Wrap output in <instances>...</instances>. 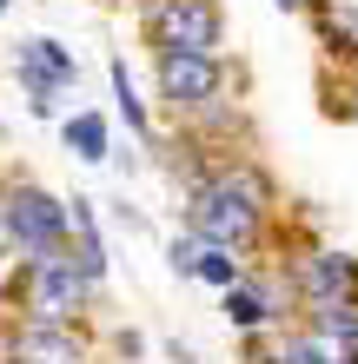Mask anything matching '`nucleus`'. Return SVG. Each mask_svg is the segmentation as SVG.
Listing matches in <instances>:
<instances>
[{
  "mask_svg": "<svg viewBox=\"0 0 358 364\" xmlns=\"http://www.w3.org/2000/svg\"><path fill=\"white\" fill-rule=\"evenodd\" d=\"M265 212H272V186L252 173V166H219V173H206V179L193 186V199H186L193 239L226 245V252H239V245L259 239Z\"/></svg>",
  "mask_w": 358,
  "mask_h": 364,
  "instance_id": "1",
  "label": "nucleus"
},
{
  "mask_svg": "<svg viewBox=\"0 0 358 364\" xmlns=\"http://www.w3.org/2000/svg\"><path fill=\"white\" fill-rule=\"evenodd\" d=\"M87 298H93V278L67 259V245L47 259H27V272H20V305H27V325L40 331H67L87 311Z\"/></svg>",
  "mask_w": 358,
  "mask_h": 364,
  "instance_id": "2",
  "label": "nucleus"
},
{
  "mask_svg": "<svg viewBox=\"0 0 358 364\" xmlns=\"http://www.w3.org/2000/svg\"><path fill=\"white\" fill-rule=\"evenodd\" d=\"M0 245L20 259H47L67 245V205L40 186H7L0 192Z\"/></svg>",
  "mask_w": 358,
  "mask_h": 364,
  "instance_id": "3",
  "label": "nucleus"
},
{
  "mask_svg": "<svg viewBox=\"0 0 358 364\" xmlns=\"http://www.w3.org/2000/svg\"><path fill=\"white\" fill-rule=\"evenodd\" d=\"M146 33L159 53H193V60H219L226 47L219 0H146Z\"/></svg>",
  "mask_w": 358,
  "mask_h": 364,
  "instance_id": "4",
  "label": "nucleus"
},
{
  "mask_svg": "<svg viewBox=\"0 0 358 364\" xmlns=\"http://www.w3.org/2000/svg\"><path fill=\"white\" fill-rule=\"evenodd\" d=\"M292 285L312 311H358V259H345V252H305Z\"/></svg>",
  "mask_w": 358,
  "mask_h": 364,
  "instance_id": "5",
  "label": "nucleus"
},
{
  "mask_svg": "<svg viewBox=\"0 0 358 364\" xmlns=\"http://www.w3.org/2000/svg\"><path fill=\"white\" fill-rule=\"evenodd\" d=\"M159 93L173 100V113H206L226 93V67L219 60H193V53H159Z\"/></svg>",
  "mask_w": 358,
  "mask_h": 364,
  "instance_id": "6",
  "label": "nucleus"
},
{
  "mask_svg": "<svg viewBox=\"0 0 358 364\" xmlns=\"http://www.w3.org/2000/svg\"><path fill=\"white\" fill-rule=\"evenodd\" d=\"M14 73H20V87L33 93V113H53V93L67 87L80 67H73V53L60 47V40H27V47L14 53Z\"/></svg>",
  "mask_w": 358,
  "mask_h": 364,
  "instance_id": "7",
  "label": "nucleus"
},
{
  "mask_svg": "<svg viewBox=\"0 0 358 364\" xmlns=\"http://www.w3.org/2000/svg\"><path fill=\"white\" fill-rule=\"evenodd\" d=\"M285 305L292 298H279V278H252V272L226 291V318H233L239 331H259V325H272V318H285Z\"/></svg>",
  "mask_w": 358,
  "mask_h": 364,
  "instance_id": "8",
  "label": "nucleus"
},
{
  "mask_svg": "<svg viewBox=\"0 0 358 364\" xmlns=\"http://www.w3.org/2000/svg\"><path fill=\"white\" fill-rule=\"evenodd\" d=\"M67 259L87 272L93 285L107 278V245H100V232H93V199H73L67 205Z\"/></svg>",
  "mask_w": 358,
  "mask_h": 364,
  "instance_id": "9",
  "label": "nucleus"
},
{
  "mask_svg": "<svg viewBox=\"0 0 358 364\" xmlns=\"http://www.w3.org/2000/svg\"><path fill=\"white\" fill-rule=\"evenodd\" d=\"M14 358H33V364H73V358H80L73 325H67V331H40V325H27V331H20V345H14Z\"/></svg>",
  "mask_w": 358,
  "mask_h": 364,
  "instance_id": "10",
  "label": "nucleus"
},
{
  "mask_svg": "<svg viewBox=\"0 0 358 364\" xmlns=\"http://www.w3.org/2000/svg\"><path fill=\"white\" fill-rule=\"evenodd\" d=\"M312 14H319L325 47L345 53V60H358V7H312Z\"/></svg>",
  "mask_w": 358,
  "mask_h": 364,
  "instance_id": "11",
  "label": "nucleus"
},
{
  "mask_svg": "<svg viewBox=\"0 0 358 364\" xmlns=\"http://www.w3.org/2000/svg\"><path fill=\"white\" fill-rule=\"evenodd\" d=\"M67 146H73V159L100 166V159H107V119H100V113H73L67 119Z\"/></svg>",
  "mask_w": 358,
  "mask_h": 364,
  "instance_id": "12",
  "label": "nucleus"
},
{
  "mask_svg": "<svg viewBox=\"0 0 358 364\" xmlns=\"http://www.w3.org/2000/svg\"><path fill=\"white\" fill-rule=\"evenodd\" d=\"M199 278H206V285H219V291H233L239 278H246V265H239L226 245H206V259H199Z\"/></svg>",
  "mask_w": 358,
  "mask_h": 364,
  "instance_id": "13",
  "label": "nucleus"
},
{
  "mask_svg": "<svg viewBox=\"0 0 358 364\" xmlns=\"http://www.w3.org/2000/svg\"><path fill=\"white\" fill-rule=\"evenodd\" d=\"M113 100H120V113H126V126L133 133H146V106H139V93H133V73H126V60H113Z\"/></svg>",
  "mask_w": 358,
  "mask_h": 364,
  "instance_id": "14",
  "label": "nucleus"
},
{
  "mask_svg": "<svg viewBox=\"0 0 358 364\" xmlns=\"http://www.w3.org/2000/svg\"><path fill=\"white\" fill-rule=\"evenodd\" d=\"M252 364H339V358L312 351V338H285L279 351H252Z\"/></svg>",
  "mask_w": 358,
  "mask_h": 364,
  "instance_id": "15",
  "label": "nucleus"
},
{
  "mask_svg": "<svg viewBox=\"0 0 358 364\" xmlns=\"http://www.w3.org/2000/svg\"><path fill=\"white\" fill-rule=\"evenodd\" d=\"M166 259H173V272H179V278H199V259H206V239H173V252H166Z\"/></svg>",
  "mask_w": 358,
  "mask_h": 364,
  "instance_id": "16",
  "label": "nucleus"
},
{
  "mask_svg": "<svg viewBox=\"0 0 358 364\" xmlns=\"http://www.w3.org/2000/svg\"><path fill=\"white\" fill-rule=\"evenodd\" d=\"M279 7H285V14H312L319 0H279Z\"/></svg>",
  "mask_w": 358,
  "mask_h": 364,
  "instance_id": "17",
  "label": "nucleus"
},
{
  "mask_svg": "<svg viewBox=\"0 0 358 364\" xmlns=\"http://www.w3.org/2000/svg\"><path fill=\"white\" fill-rule=\"evenodd\" d=\"M345 113H352V119H358V80H352V93H345Z\"/></svg>",
  "mask_w": 358,
  "mask_h": 364,
  "instance_id": "18",
  "label": "nucleus"
},
{
  "mask_svg": "<svg viewBox=\"0 0 358 364\" xmlns=\"http://www.w3.org/2000/svg\"><path fill=\"white\" fill-rule=\"evenodd\" d=\"M0 7H7V0H0Z\"/></svg>",
  "mask_w": 358,
  "mask_h": 364,
  "instance_id": "19",
  "label": "nucleus"
},
{
  "mask_svg": "<svg viewBox=\"0 0 358 364\" xmlns=\"http://www.w3.org/2000/svg\"><path fill=\"white\" fill-rule=\"evenodd\" d=\"M0 192H7V186H0Z\"/></svg>",
  "mask_w": 358,
  "mask_h": 364,
  "instance_id": "20",
  "label": "nucleus"
}]
</instances>
